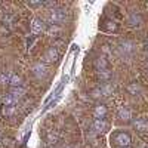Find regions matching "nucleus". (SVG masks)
Listing matches in <instances>:
<instances>
[{"label":"nucleus","mask_w":148,"mask_h":148,"mask_svg":"<svg viewBox=\"0 0 148 148\" xmlns=\"http://www.w3.org/2000/svg\"><path fill=\"white\" fill-rule=\"evenodd\" d=\"M16 113V107L15 105H12V107H5V116L10 117V116H14Z\"/></svg>","instance_id":"nucleus-23"},{"label":"nucleus","mask_w":148,"mask_h":148,"mask_svg":"<svg viewBox=\"0 0 148 148\" xmlns=\"http://www.w3.org/2000/svg\"><path fill=\"white\" fill-rule=\"evenodd\" d=\"M141 22H142V19H141L139 15H136V14H132V15H130V18H129V24H130L132 27H139V25H141Z\"/></svg>","instance_id":"nucleus-19"},{"label":"nucleus","mask_w":148,"mask_h":148,"mask_svg":"<svg viewBox=\"0 0 148 148\" xmlns=\"http://www.w3.org/2000/svg\"><path fill=\"white\" fill-rule=\"evenodd\" d=\"M93 67L95 70L99 73V71H105V70H110V64L105 56H98L95 61H93Z\"/></svg>","instance_id":"nucleus-5"},{"label":"nucleus","mask_w":148,"mask_h":148,"mask_svg":"<svg viewBox=\"0 0 148 148\" xmlns=\"http://www.w3.org/2000/svg\"><path fill=\"white\" fill-rule=\"evenodd\" d=\"M9 93L12 95L16 99V102L21 99V98L24 96V93H25V90H24V88L21 86V88H10V90H9Z\"/></svg>","instance_id":"nucleus-16"},{"label":"nucleus","mask_w":148,"mask_h":148,"mask_svg":"<svg viewBox=\"0 0 148 148\" xmlns=\"http://www.w3.org/2000/svg\"><path fill=\"white\" fill-rule=\"evenodd\" d=\"M107 114H108V108H107V105H104V104H98V105H95V108H93V116H95L96 119H104Z\"/></svg>","instance_id":"nucleus-8"},{"label":"nucleus","mask_w":148,"mask_h":148,"mask_svg":"<svg viewBox=\"0 0 148 148\" xmlns=\"http://www.w3.org/2000/svg\"><path fill=\"white\" fill-rule=\"evenodd\" d=\"M65 19V10L62 9H53L49 14V21H51V25H56L58 22H62Z\"/></svg>","instance_id":"nucleus-2"},{"label":"nucleus","mask_w":148,"mask_h":148,"mask_svg":"<svg viewBox=\"0 0 148 148\" xmlns=\"http://www.w3.org/2000/svg\"><path fill=\"white\" fill-rule=\"evenodd\" d=\"M120 51L121 52H125V53H132L133 52V43L132 42H129V40H123V42H120Z\"/></svg>","instance_id":"nucleus-15"},{"label":"nucleus","mask_w":148,"mask_h":148,"mask_svg":"<svg viewBox=\"0 0 148 148\" xmlns=\"http://www.w3.org/2000/svg\"><path fill=\"white\" fill-rule=\"evenodd\" d=\"M99 89H101V92H102V96H110V95H113V92H114V86H113V83H102L101 86H99Z\"/></svg>","instance_id":"nucleus-12"},{"label":"nucleus","mask_w":148,"mask_h":148,"mask_svg":"<svg viewBox=\"0 0 148 148\" xmlns=\"http://www.w3.org/2000/svg\"><path fill=\"white\" fill-rule=\"evenodd\" d=\"M46 142H47L49 145H53V144L58 142V136H56L53 132H49V133H47V136H46Z\"/></svg>","instance_id":"nucleus-21"},{"label":"nucleus","mask_w":148,"mask_h":148,"mask_svg":"<svg viewBox=\"0 0 148 148\" xmlns=\"http://www.w3.org/2000/svg\"><path fill=\"white\" fill-rule=\"evenodd\" d=\"M130 142H132V138L127 132L119 130V132H114L111 135V144L117 148H129Z\"/></svg>","instance_id":"nucleus-1"},{"label":"nucleus","mask_w":148,"mask_h":148,"mask_svg":"<svg viewBox=\"0 0 148 148\" xmlns=\"http://www.w3.org/2000/svg\"><path fill=\"white\" fill-rule=\"evenodd\" d=\"M9 79H10V74H6L5 71L0 73V84H2V86L9 84Z\"/></svg>","instance_id":"nucleus-22"},{"label":"nucleus","mask_w":148,"mask_h":148,"mask_svg":"<svg viewBox=\"0 0 148 148\" xmlns=\"http://www.w3.org/2000/svg\"><path fill=\"white\" fill-rule=\"evenodd\" d=\"M2 102L5 104V107H12V105H16V99H15V98L12 96L9 92L3 95V98H2Z\"/></svg>","instance_id":"nucleus-17"},{"label":"nucleus","mask_w":148,"mask_h":148,"mask_svg":"<svg viewBox=\"0 0 148 148\" xmlns=\"http://www.w3.org/2000/svg\"><path fill=\"white\" fill-rule=\"evenodd\" d=\"M117 119H120L123 121H129L132 119V111L127 107H120L117 111Z\"/></svg>","instance_id":"nucleus-9"},{"label":"nucleus","mask_w":148,"mask_h":148,"mask_svg":"<svg viewBox=\"0 0 148 148\" xmlns=\"http://www.w3.org/2000/svg\"><path fill=\"white\" fill-rule=\"evenodd\" d=\"M133 127H135V130H138L139 133L148 132V117H138V119H135Z\"/></svg>","instance_id":"nucleus-4"},{"label":"nucleus","mask_w":148,"mask_h":148,"mask_svg":"<svg viewBox=\"0 0 148 148\" xmlns=\"http://www.w3.org/2000/svg\"><path fill=\"white\" fill-rule=\"evenodd\" d=\"M47 33H51V34L52 33H59V27L58 25H51V27L47 28Z\"/></svg>","instance_id":"nucleus-26"},{"label":"nucleus","mask_w":148,"mask_h":148,"mask_svg":"<svg viewBox=\"0 0 148 148\" xmlns=\"http://www.w3.org/2000/svg\"><path fill=\"white\" fill-rule=\"evenodd\" d=\"M33 76L36 79H45L47 76V67L43 64V62H36L33 65Z\"/></svg>","instance_id":"nucleus-3"},{"label":"nucleus","mask_w":148,"mask_h":148,"mask_svg":"<svg viewBox=\"0 0 148 148\" xmlns=\"http://www.w3.org/2000/svg\"><path fill=\"white\" fill-rule=\"evenodd\" d=\"M64 148H74V147H73V145H65Z\"/></svg>","instance_id":"nucleus-27"},{"label":"nucleus","mask_w":148,"mask_h":148,"mask_svg":"<svg viewBox=\"0 0 148 148\" xmlns=\"http://www.w3.org/2000/svg\"><path fill=\"white\" fill-rule=\"evenodd\" d=\"M101 30L108 31V33H116V31L119 30V25H117L113 19H105V21L101 24Z\"/></svg>","instance_id":"nucleus-7"},{"label":"nucleus","mask_w":148,"mask_h":148,"mask_svg":"<svg viewBox=\"0 0 148 148\" xmlns=\"http://www.w3.org/2000/svg\"><path fill=\"white\" fill-rule=\"evenodd\" d=\"M27 5H28L30 8H42V6H45L43 2H28Z\"/></svg>","instance_id":"nucleus-25"},{"label":"nucleus","mask_w":148,"mask_h":148,"mask_svg":"<svg viewBox=\"0 0 148 148\" xmlns=\"http://www.w3.org/2000/svg\"><path fill=\"white\" fill-rule=\"evenodd\" d=\"M111 77H113V71L110 70H105V71H99L98 73V80L102 82V83H108L111 80Z\"/></svg>","instance_id":"nucleus-14"},{"label":"nucleus","mask_w":148,"mask_h":148,"mask_svg":"<svg viewBox=\"0 0 148 148\" xmlns=\"http://www.w3.org/2000/svg\"><path fill=\"white\" fill-rule=\"evenodd\" d=\"M45 30V22L40 19V18H34L33 21H31V31L34 33V34H39V33H42Z\"/></svg>","instance_id":"nucleus-11"},{"label":"nucleus","mask_w":148,"mask_h":148,"mask_svg":"<svg viewBox=\"0 0 148 148\" xmlns=\"http://www.w3.org/2000/svg\"><path fill=\"white\" fill-rule=\"evenodd\" d=\"M90 98H93V99H101L102 98V92L99 89V86H98V88H93L90 90Z\"/></svg>","instance_id":"nucleus-20"},{"label":"nucleus","mask_w":148,"mask_h":148,"mask_svg":"<svg viewBox=\"0 0 148 148\" xmlns=\"http://www.w3.org/2000/svg\"><path fill=\"white\" fill-rule=\"evenodd\" d=\"M126 90H127L130 95H139V93H141V86H139V83L133 82V83H130L127 88H126Z\"/></svg>","instance_id":"nucleus-18"},{"label":"nucleus","mask_w":148,"mask_h":148,"mask_svg":"<svg viewBox=\"0 0 148 148\" xmlns=\"http://www.w3.org/2000/svg\"><path fill=\"white\" fill-rule=\"evenodd\" d=\"M9 84H10V88H21V86H22L21 76H18V74H15V73H12L10 74V79H9Z\"/></svg>","instance_id":"nucleus-13"},{"label":"nucleus","mask_w":148,"mask_h":148,"mask_svg":"<svg viewBox=\"0 0 148 148\" xmlns=\"http://www.w3.org/2000/svg\"><path fill=\"white\" fill-rule=\"evenodd\" d=\"M58 58H59V53H58V51H56L55 46L49 47L47 51H46V53H45V59L47 61V62H55Z\"/></svg>","instance_id":"nucleus-10"},{"label":"nucleus","mask_w":148,"mask_h":148,"mask_svg":"<svg viewBox=\"0 0 148 148\" xmlns=\"http://www.w3.org/2000/svg\"><path fill=\"white\" fill-rule=\"evenodd\" d=\"M92 129L95 132H104L108 129V121L105 119H95L92 123Z\"/></svg>","instance_id":"nucleus-6"},{"label":"nucleus","mask_w":148,"mask_h":148,"mask_svg":"<svg viewBox=\"0 0 148 148\" xmlns=\"http://www.w3.org/2000/svg\"><path fill=\"white\" fill-rule=\"evenodd\" d=\"M147 55H148V46H147Z\"/></svg>","instance_id":"nucleus-28"},{"label":"nucleus","mask_w":148,"mask_h":148,"mask_svg":"<svg viewBox=\"0 0 148 148\" xmlns=\"http://www.w3.org/2000/svg\"><path fill=\"white\" fill-rule=\"evenodd\" d=\"M0 104H2V99H0Z\"/></svg>","instance_id":"nucleus-29"},{"label":"nucleus","mask_w":148,"mask_h":148,"mask_svg":"<svg viewBox=\"0 0 148 148\" xmlns=\"http://www.w3.org/2000/svg\"><path fill=\"white\" fill-rule=\"evenodd\" d=\"M3 25H12V24H14V18H12L10 15H6L5 18H3Z\"/></svg>","instance_id":"nucleus-24"}]
</instances>
